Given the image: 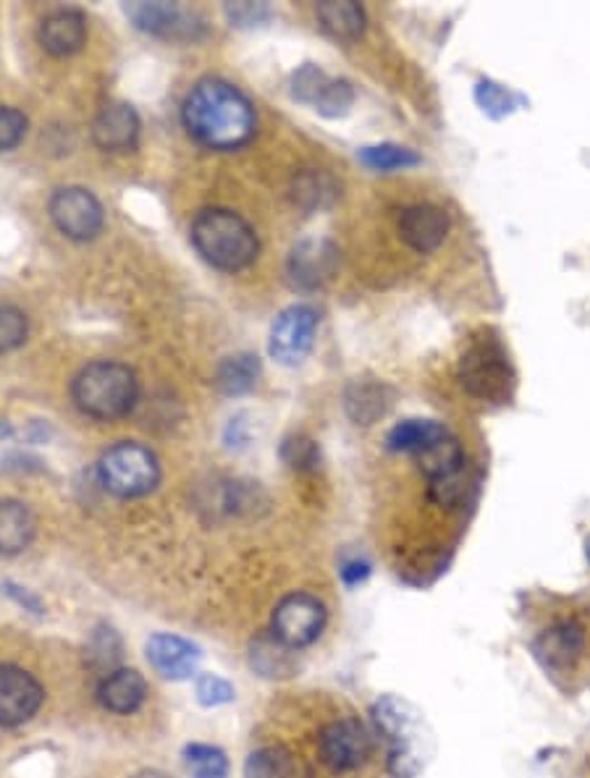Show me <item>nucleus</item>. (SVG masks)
<instances>
[{
  "label": "nucleus",
  "instance_id": "f257e3e1",
  "mask_svg": "<svg viewBox=\"0 0 590 778\" xmlns=\"http://www.w3.org/2000/svg\"><path fill=\"white\" fill-rule=\"evenodd\" d=\"M181 123L197 144L216 152L242 150L258 134L252 100L237 84L218 77L192 84L181 102Z\"/></svg>",
  "mask_w": 590,
  "mask_h": 778
},
{
  "label": "nucleus",
  "instance_id": "f03ea898",
  "mask_svg": "<svg viewBox=\"0 0 590 778\" xmlns=\"http://www.w3.org/2000/svg\"><path fill=\"white\" fill-rule=\"evenodd\" d=\"M528 650L538 669L564 695L590 687V611L557 608L528 632Z\"/></svg>",
  "mask_w": 590,
  "mask_h": 778
},
{
  "label": "nucleus",
  "instance_id": "7ed1b4c3",
  "mask_svg": "<svg viewBox=\"0 0 590 778\" xmlns=\"http://www.w3.org/2000/svg\"><path fill=\"white\" fill-rule=\"evenodd\" d=\"M370 724L386 745V770L391 778H418L433 755V737L426 718L399 695L378 697Z\"/></svg>",
  "mask_w": 590,
  "mask_h": 778
},
{
  "label": "nucleus",
  "instance_id": "20e7f679",
  "mask_svg": "<svg viewBox=\"0 0 590 778\" xmlns=\"http://www.w3.org/2000/svg\"><path fill=\"white\" fill-rule=\"evenodd\" d=\"M189 239L197 255L223 273L250 268L260 255L258 233L239 212L229 208L200 210L189 226Z\"/></svg>",
  "mask_w": 590,
  "mask_h": 778
},
{
  "label": "nucleus",
  "instance_id": "39448f33",
  "mask_svg": "<svg viewBox=\"0 0 590 778\" xmlns=\"http://www.w3.org/2000/svg\"><path fill=\"white\" fill-rule=\"evenodd\" d=\"M71 401L90 420H121L140 401V378L129 365L94 359L71 380Z\"/></svg>",
  "mask_w": 590,
  "mask_h": 778
},
{
  "label": "nucleus",
  "instance_id": "423d86ee",
  "mask_svg": "<svg viewBox=\"0 0 590 778\" xmlns=\"http://www.w3.org/2000/svg\"><path fill=\"white\" fill-rule=\"evenodd\" d=\"M459 383L488 403H509L517 388V372L497 330H483L459 357Z\"/></svg>",
  "mask_w": 590,
  "mask_h": 778
},
{
  "label": "nucleus",
  "instance_id": "0eeeda50",
  "mask_svg": "<svg viewBox=\"0 0 590 778\" xmlns=\"http://www.w3.org/2000/svg\"><path fill=\"white\" fill-rule=\"evenodd\" d=\"M158 453L137 440H119L98 459V482L108 493L123 501L144 498L160 486Z\"/></svg>",
  "mask_w": 590,
  "mask_h": 778
},
{
  "label": "nucleus",
  "instance_id": "6e6552de",
  "mask_svg": "<svg viewBox=\"0 0 590 778\" xmlns=\"http://www.w3.org/2000/svg\"><path fill=\"white\" fill-rule=\"evenodd\" d=\"M376 729L357 716H339L318 731V760L333 776L360 774L376 755Z\"/></svg>",
  "mask_w": 590,
  "mask_h": 778
},
{
  "label": "nucleus",
  "instance_id": "1a4fd4ad",
  "mask_svg": "<svg viewBox=\"0 0 590 778\" xmlns=\"http://www.w3.org/2000/svg\"><path fill=\"white\" fill-rule=\"evenodd\" d=\"M328 627V608L312 592L297 590L283 596L273 608L271 635L289 650H304L320 640Z\"/></svg>",
  "mask_w": 590,
  "mask_h": 778
},
{
  "label": "nucleus",
  "instance_id": "9d476101",
  "mask_svg": "<svg viewBox=\"0 0 590 778\" xmlns=\"http://www.w3.org/2000/svg\"><path fill=\"white\" fill-rule=\"evenodd\" d=\"M48 216L71 241H92L106 229L103 202L84 187H61L50 194Z\"/></svg>",
  "mask_w": 590,
  "mask_h": 778
},
{
  "label": "nucleus",
  "instance_id": "9b49d317",
  "mask_svg": "<svg viewBox=\"0 0 590 778\" xmlns=\"http://www.w3.org/2000/svg\"><path fill=\"white\" fill-rule=\"evenodd\" d=\"M320 326V312L312 305H291L273 320L268 336V355L283 367H297L310 357Z\"/></svg>",
  "mask_w": 590,
  "mask_h": 778
},
{
  "label": "nucleus",
  "instance_id": "f8f14e48",
  "mask_svg": "<svg viewBox=\"0 0 590 778\" xmlns=\"http://www.w3.org/2000/svg\"><path fill=\"white\" fill-rule=\"evenodd\" d=\"M123 13L140 32L150 37H160V40H197L206 32L202 21L194 17L192 11L181 9L179 3H137L123 6Z\"/></svg>",
  "mask_w": 590,
  "mask_h": 778
},
{
  "label": "nucleus",
  "instance_id": "ddd939ff",
  "mask_svg": "<svg viewBox=\"0 0 590 778\" xmlns=\"http://www.w3.org/2000/svg\"><path fill=\"white\" fill-rule=\"evenodd\" d=\"M339 247L326 237L297 241L287 257V278L294 289L316 291L337 276Z\"/></svg>",
  "mask_w": 590,
  "mask_h": 778
},
{
  "label": "nucleus",
  "instance_id": "4468645a",
  "mask_svg": "<svg viewBox=\"0 0 590 778\" xmlns=\"http://www.w3.org/2000/svg\"><path fill=\"white\" fill-rule=\"evenodd\" d=\"M46 702V689L27 669L0 664V726L13 729L32 721Z\"/></svg>",
  "mask_w": 590,
  "mask_h": 778
},
{
  "label": "nucleus",
  "instance_id": "2eb2a0df",
  "mask_svg": "<svg viewBox=\"0 0 590 778\" xmlns=\"http://www.w3.org/2000/svg\"><path fill=\"white\" fill-rule=\"evenodd\" d=\"M92 142L103 152L119 156V152L137 150L142 134V119L131 102L111 100L94 113L92 119Z\"/></svg>",
  "mask_w": 590,
  "mask_h": 778
},
{
  "label": "nucleus",
  "instance_id": "dca6fc26",
  "mask_svg": "<svg viewBox=\"0 0 590 778\" xmlns=\"http://www.w3.org/2000/svg\"><path fill=\"white\" fill-rule=\"evenodd\" d=\"M144 658H148V664L163 679L187 681L197 677L202 650L192 640H187V637L158 632L144 642Z\"/></svg>",
  "mask_w": 590,
  "mask_h": 778
},
{
  "label": "nucleus",
  "instance_id": "f3484780",
  "mask_svg": "<svg viewBox=\"0 0 590 778\" xmlns=\"http://www.w3.org/2000/svg\"><path fill=\"white\" fill-rule=\"evenodd\" d=\"M449 229V212L431 202L410 205V208H404L402 218H399V237L418 255L436 252L447 241Z\"/></svg>",
  "mask_w": 590,
  "mask_h": 778
},
{
  "label": "nucleus",
  "instance_id": "a211bd4d",
  "mask_svg": "<svg viewBox=\"0 0 590 778\" xmlns=\"http://www.w3.org/2000/svg\"><path fill=\"white\" fill-rule=\"evenodd\" d=\"M38 42L53 58L77 56L87 46V17L77 9L50 11L38 27Z\"/></svg>",
  "mask_w": 590,
  "mask_h": 778
},
{
  "label": "nucleus",
  "instance_id": "6ab92c4d",
  "mask_svg": "<svg viewBox=\"0 0 590 778\" xmlns=\"http://www.w3.org/2000/svg\"><path fill=\"white\" fill-rule=\"evenodd\" d=\"M148 700V681L134 669H113L108 671L98 685V702L108 714L131 716L137 714Z\"/></svg>",
  "mask_w": 590,
  "mask_h": 778
},
{
  "label": "nucleus",
  "instance_id": "aec40b11",
  "mask_svg": "<svg viewBox=\"0 0 590 778\" xmlns=\"http://www.w3.org/2000/svg\"><path fill=\"white\" fill-rule=\"evenodd\" d=\"M289 194L297 208L312 216V212H323L333 208L341 194V187L331 173L323 171V168H302V171L291 176Z\"/></svg>",
  "mask_w": 590,
  "mask_h": 778
},
{
  "label": "nucleus",
  "instance_id": "412c9836",
  "mask_svg": "<svg viewBox=\"0 0 590 778\" xmlns=\"http://www.w3.org/2000/svg\"><path fill=\"white\" fill-rule=\"evenodd\" d=\"M38 538V519L24 501L0 498V553L19 556Z\"/></svg>",
  "mask_w": 590,
  "mask_h": 778
},
{
  "label": "nucleus",
  "instance_id": "4be33fe9",
  "mask_svg": "<svg viewBox=\"0 0 590 778\" xmlns=\"http://www.w3.org/2000/svg\"><path fill=\"white\" fill-rule=\"evenodd\" d=\"M320 29L339 42H354L366 34V9L354 0H323L316 6Z\"/></svg>",
  "mask_w": 590,
  "mask_h": 778
},
{
  "label": "nucleus",
  "instance_id": "5701e85b",
  "mask_svg": "<svg viewBox=\"0 0 590 778\" xmlns=\"http://www.w3.org/2000/svg\"><path fill=\"white\" fill-rule=\"evenodd\" d=\"M344 407H347V415L354 420V425H373L389 412L391 388L386 383H378V380L357 378L347 386Z\"/></svg>",
  "mask_w": 590,
  "mask_h": 778
},
{
  "label": "nucleus",
  "instance_id": "b1692460",
  "mask_svg": "<svg viewBox=\"0 0 590 778\" xmlns=\"http://www.w3.org/2000/svg\"><path fill=\"white\" fill-rule=\"evenodd\" d=\"M414 459H418L420 472L426 475L428 482L447 480V477L464 472V469L470 467L468 453H464L459 438L451 436V432L441 436L439 440H433L431 446H426V449H422Z\"/></svg>",
  "mask_w": 590,
  "mask_h": 778
},
{
  "label": "nucleus",
  "instance_id": "393cba45",
  "mask_svg": "<svg viewBox=\"0 0 590 778\" xmlns=\"http://www.w3.org/2000/svg\"><path fill=\"white\" fill-rule=\"evenodd\" d=\"M260 380V359L250 351L223 357L216 367L213 383L223 396H244L250 393Z\"/></svg>",
  "mask_w": 590,
  "mask_h": 778
},
{
  "label": "nucleus",
  "instance_id": "a878e982",
  "mask_svg": "<svg viewBox=\"0 0 590 778\" xmlns=\"http://www.w3.org/2000/svg\"><path fill=\"white\" fill-rule=\"evenodd\" d=\"M447 425L436 420H404L389 430V436H386V449L391 453H412V457H418L426 446H431L433 440L447 436Z\"/></svg>",
  "mask_w": 590,
  "mask_h": 778
},
{
  "label": "nucleus",
  "instance_id": "bb28decb",
  "mask_svg": "<svg viewBox=\"0 0 590 778\" xmlns=\"http://www.w3.org/2000/svg\"><path fill=\"white\" fill-rule=\"evenodd\" d=\"M250 666L266 679H283L297 671L294 650L281 645L273 635L258 637L250 648Z\"/></svg>",
  "mask_w": 590,
  "mask_h": 778
},
{
  "label": "nucleus",
  "instance_id": "cd10ccee",
  "mask_svg": "<svg viewBox=\"0 0 590 778\" xmlns=\"http://www.w3.org/2000/svg\"><path fill=\"white\" fill-rule=\"evenodd\" d=\"M357 160L370 171L378 173H393V171H407V168H418L422 158L410 147L381 142V144H368L357 152Z\"/></svg>",
  "mask_w": 590,
  "mask_h": 778
},
{
  "label": "nucleus",
  "instance_id": "c85d7f7f",
  "mask_svg": "<svg viewBox=\"0 0 590 778\" xmlns=\"http://www.w3.org/2000/svg\"><path fill=\"white\" fill-rule=\"evenodd\" d=\"M244 778H294V758L283 747H260L244 760Z\"/></svg>",
  "mask_w": 590,
  "mask_h": 778
},
{
  "label": "nucleus",
  "instance_id": "c756f323",
  "mask_svg": "<svg viewBox=\"0 0 590 778\" xmlns=\"http://www.w3.org/2000/svg\"><path fill=\"white\" fill-rule=\"evenodd\" d=\"M184 762L194 778H226L229 776V758L221 747L192 742L184 747Z\"/></svg>",
  "mask_w": 590,
  "mask_h": 778
},
{
  "label": "nucleus",
  "instance_id": "7c9ffc66",
  "mask_svg": "<svg viewBox=\"0 0 590 778\" xmlns=\"http://www.w3.org/2000/svg\"><path fill=\"white\" fill-rule=\"evenodd\" d=\"M476 102L478 108L483 110L488 119H504V116L514 113L517 108L522 106L520 94H514L512 90H507L504 84L491 82V79H480L476 84Z\"/></svg>",
  "mask_w": 590,
  "mask_h": 778
},
{
  "label": "nucleus",
  "instance_id": "2f4dec72",
  "mask_svg": "<svg viewBox=\"0 0 590 778\" xmlns=\"http://www.w3.org/2000/svg\"><path fill=\"white\" fill-rule=\"evenodd\" d=\"M354 106V87L347 79H333L328 77L323 90L318 92L312 110H318L323 119H344V116Z\"/></svg>",
  "mask_w": 590,
  "mask_h": 778
},
{
  "label": "nucleus",
  "instance_id": "473e14b6",
  "mask_svg": "<svg viewBox=\"0 0 590 778\" xmlns=\"http://www.w3.org/2000/svg\"><path fill=\"white\" fill-rule=\"evenodd\" d=\"M281 459L294 472H312L320 465V449L308 436H289L281 443Z\"/></svg>",
  "mask_w": 590,
  "mask_h": 778
},
{
  "label": "nucleus",
  "instance_id": "72a5a7b5",
  "mask_svg": "<svg viewBox=\"0 0 590 778\" xmlns=\"http://www.w3.org/2000/svg\"><path fill=\"white\" fill-rule=\"evenodd\" d=\"M237 689L229 679L218 677V674H197L194 679V700L202 708H221L234 702Z\"/></svg>",
  "mask_w": 590,
  "mask_h": 778
},
{
  "label": "nucleus",
  "instance_id": "f704fd0d",
  "mask_svg": "<svg viewBox=\"0 0 590 778\" xmlns=\"http://www.w3.org/2000/svg\"><path fill=\"white\" fill-rule=\"evenodd\" d=\"M326 82H328V73L320 69V66H316V63L300 66V69L291 73V79H289L291 100H297V102H302V106L312 108V102H316L318 92L323 90Z\"/></svg>",
  "mask_w": 590,
  "mask_h": 778
},
{
  "label": "nucleus",
  "instance_id": "c9c22d12",
  "mask_svg": "<svg viewBox=\"0 0 590 778\" xmlns=\"http://www.w3.org/2000/svg\"><path fill=\"white\" fill-rule=\"evenodd\" d=\"M29 336V320L19 307H0V355L19 349Z\"/></svg>",
  "mask_w": 590,
  "mask_h": 778
},
{
  "label": "nucleus",
  "instance_id": "e433bc0d",
  "mask_svg": "<svg viewBox=\"0 0 590 778\" xmlns=\"http://www.w3.org/2000/svg\"><path fill=\"white\" fill-rule=\"evenodd\" d=\"M226 19H229L231 27L237 29H254V27H266L268 21L273 19V11L268 3H250V0H242V3H226Z\"/></svg>",
  "mask_w": 590,
  "mask_h": 778
},
{
  "label": "nucleus",
  "instance_id": "4c0bfd02",
  "mask_svg": "<svg viewBox=\"0 0 590 778\" xmlns=\"http://www.w3.org/2000/svg\"><path fill=\"white\" fill-rule=\"evenodd\" d=\"M29 119L19 108L0 106V152H11L24 142Z\"/></svg>",
  "mask_w": 590,
  "mask_h": 778
},
{
  "label": "nucleus",
  "instance_id": "58836bf2",
  "mask_svg": "<svg viewBox=\"0 0 590 778\" xmlns=\"http://www.w3.org/2000/svg\"><path fill=\"white\" fill-rule=\"evenodd\" d=\"M90 656H92V664H98V666H108V671H113V666L119 664V658H121V637L113 632V629H98L92 637V645H90Z\"/></svg>",
  "mask_w": 590,
  "mask_h": 778
},
{
  "label": "nucleus",
  "instance_id": "ea45409f",
  "mask_svg": "<svg viewBox=\"0 0 590 778\" xmlns=\"http://www.w3.org/2000/svg\"><path fill=\"white\" fill-rule=\"evenodd\" d=\"M3 590L19 608H24V611L34 616H46V604H42L32 590H27V587H21L17 582H3Z\"/></svg>",
  "mask_w": 590,
  "mask_h": 778
},
{
  "label": "nucleus",
  "instance_id": "a19ab883",
  "mask_svg": "<svg viewBox=\"0 0 590 778\" xmlns=\"http://www.w3.org/2000/svg\"><path fill=\"white\" fill-rule=\"evenodd\" d=\"M370 571H373V567H370V561L362 559V556H354V559L341 561L339 577H341V582H344L347 587H357V585L366 582V579L370 577Z\"/></svg>",
  "mask_w": 590,
  "mask_h": 778
},
{
  "label": "nucleus",
  "instance_id": "79ce46f5",
  "mask_svg": "<svg viewBox=\"0 0 590 778\" xmlns=\"http://www.w3.org/2000/svg\"><path fill=\"white\" fill-rule=\"evenodd\" d=\"M223 440H226V446H229V449H242V446H247V440H250V436H247L244 417H234V420L229 422Z\"/></svg>",
  "mask_w": 590,
  "mask_h": 778
},
{
  "label": "nucleus",
  "instance_id": "37998d69",
  "mask_svg": "<svg viewBox=\"0 0 590 778\" xmlns=\"http://www.w3.org/2000/svg\"><path fill=\"white\" fill-rule=\"evenodd\" d=\"M131 778H173V776H169V774H166V770H158V768H144V770H140V774H134Z\"/></svg>",
  "mask_w": 590,
  "mask_h": 778
},
{
  "label": "nucleus",
  "instance_id": "c03bdc74",
  "mask_svg": "<svg viewBox=\"0 0 590 778\" xmlns=\"http://www.w3.org/2000/svg\"><path fill=\"white\" fill-rule=\"evenodd\" d=\"M13 432H17V430H13V425L9 420H0V443H3V440L13 438Z\"/></svg>",
  "mask_w": 590,
  "mask_h": 778
},
{
  "label": "nucleus",
  "instance_id": "a18cd8bd",
  "mask_svg": "<svg viewBox=\"0 0 590 778\" xmlns=\"http://www.w3.org/2000/svg\"><path fill=\"white\" fill-rule=\"evenodd\" d=\"M586 559H588V563H590V535L586 538Z\"/></svg>",
  "mask_w": 590,
  "mask_h": 778
}]
</instances>
